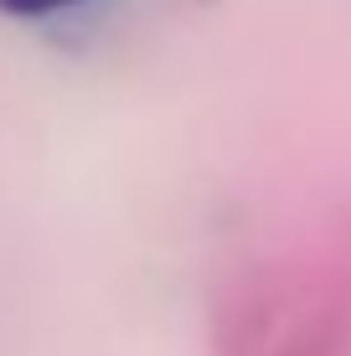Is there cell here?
<instances>
[{"label":"cell","instance_id":"1","mask_svg":"<svg viewBox=\"0 0 351 356\" xmlns=\"http://www.w3.org/2000/svg\"><path fill=\"white\" fill-rule=\"evenodd\" d=\"M83 6V0H0V16H16V21H47V16H63V10Z\"/></svg>","mask_w":351,"mask_h":356}]
</instances>
